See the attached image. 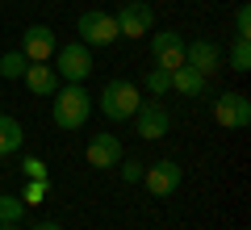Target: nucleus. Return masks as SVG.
<instances>
[{"mask_svg": "<svg viewBox=\"0 0 251 230\" xmlns=\"http://www.w3.org/2000/svg\"><path fill=\"white\" fill-rule=\"evenodd\" d=\"M184 63L193 71H201V76H214L218 67H222V46L209 42V38H197V42H184Z\"/></svg>", "mask_w": 251, "mask_h": 230, "instance_id": "f8f14e48", "label": "nucleus"}, {"mask_svg": "<svg viewBox=\"0 0 251 230\" xmlns=\"http://www.w3.org/2000/svg\"><path fill=\"white\" fill-rule=\"evenodd\" d=\"M234 38H251V9L247 4L234 9Z\"/></svg>", "mask_w": 251, "mask_h": 230, "instance_id": "5701e85b", "label": "nucleus"}, {"mask_svg": "<svg viewBox=\"0 0 251 230\" xmlns=\"http://www.w3.org/2000/svg\"><path fill=\"white\" fill-rule=\"evenodd\" d=\"M122 155L126 151H122V138H117V134H92L88 147H84V159H88V168H97V172L117 168Z\"/></svg>", "mask_w": 251, "mask_h": 230, "instance_id": "9b49d317", "label": "nucleus"}, {"mask_svg": "<svg viewBox=\"0 0 251 230\" xmlns=\"http://www.w3.org/2000/svg\"><path fill=\"white\" fill-rule=\"evenodd\" d=\"M113 26H117V38H147L155 29V9L147 0H126L113 13Z\"/></svg>", "mask_w": 251, "mask_h": 230, "instance_id": "20e7f679", "label": "nucleus"}, {"mask_svg": "<svg viewBox=\"0 0 251 230\" xmlns=\"http://www.w3.org/2000/svg\"><path fill=\"white\" fill-rule=\"evenodd\" d=\"M130 122H134V134H138V138H147V142L163 138V134L172 130V113H168L155 97H151V101L143 97V105L134 109V117H130Z\"/></svg>", "mask_w": 251, "mask_h": 230, "instance_id": "423d86ee", "label": "nucleus"}, {"mask_svg": "<svg viewBox=\"0 0 251 230\" xmlns=\"http://www.w3.org/2000/svg\"><path fill=\"white\" fill-rule=\"evenodd\" d=\"M54 105H50V117L59 130H84L88 126V113H92V97L84 92V84H59L54 92Z\"/></svg>", "mask_w": 251, "mask_h": 230, "instance_id": "f257e3e1", "label": "nucleus"}, {"mask_svg": "<svg viewBox=\"0 0 251 230\" xmlns=\"http://www.w3.org/2000/svg\"><path fill=\"white\" fill-rule=\"evenodd\" d=\"M54 54H59V67H54V71H59V80L84 84V80L92 76V51L80 42V38H75V42H67V46H59Z\"/></svg>", "mask_w": 251, "mask_h": 230, "instance_id": "39448f33", "label": "nucleus"}, {"mask_svg": "<svg viewBox=\"0 0 251 230\" xmlns=\"http://www.w3.org/2000/svg\"><path fill=\"white\" fill-rule=\"evenodd\" d=\"M151 38V59H155V67H163V71H176V67H184V34L180 29H159V34H147Z\"/></svg>", "mask_w": 251, "mask_h": 230, "instance_id": "0eeeda50", "label": "nucleus"}, {"mask_svg": "<svg viewBox=\"0 0 251 230\" xmlns=\"http://www.w3.org/2000/svg\"><path fill=\"white\" fill-rule=\"evenodd\" d=\"M205 88H209V80L201 76V71H193L188 63L172 71V92H176V97H184V101H197Z\"/></svg>", "mask_w": 251, "mask_h": 230, "instance_id": "4468645a", "label": "nucleus"}, {"mask_svg": "<svg viewBox=\"0 0 251 230\" xmlns=\"http://www.w3.org/2000/svg\"><path fill=\"white\" fill-rule=\"evenodd\" d=\"M46 193H50V180H25V193H21V201H25V205H42Z\"/></svg>", "mask_w": 251, "mask_h": 230, "instance_id": "4be33fe9", "label": "nucleus"}, {"mask_svg": "<svg viewBox=\"0 0 251 230\" xmlns=\"http://www.w3.org/2000/svg\"><path fill=\"white\" fill-rule=\"evenodd\" d=\"M97 105H100V113H105L109 122H130L134 109L143 105V88H138L134 80H109L105 88H100Z\"/></svg>", "mask_w": 251, "mask_h": 230, "instance_id": "f03ea898", "label": "nucleus"}, {"mask_svg": "<svg viewBox=\"0 0 251 230\" xmlns=\"http://www.w3.org/2000/svg\"><path fill=\"white\" fill-rule=\"evenodd\" d=\"M117 168H122V180H126V184H138V180H143V172H147V163L134 159V155H122V163H117Z\"/></svg>", "mask_w": 251, "mask_h": 230, "instance_id": "412c9836", "label": "nucleus"}, {"mask_svg": "<svg viewBox=\"0 0 251 230\" xmlns=\"http://www.w3.org/2000/svg\"><path fill=\"white\" fill-rule=\"evenodd\" d=\"M29 230H63L59 222H38V226H29Z\"/></svg>", "mask_w": 251, "mask_h": 230, "instance_id": "b1692460", "label": "nucleus"}, {"mask_svg": "<svg viewBox=\"0 0 251 230\" xmlns=\"http://www.w3.org/2000/svg\"><path fill=\"white\" fill-rule=\"evenodd\" d=\"M222 59L230 63V71L247 76V71H251V38H234V42H230V51H226Z\"/></svg>", "mask_w": 251, "mask_h": 230, "instance_id": "dca6fc26", "label": "nucleus"}, {"mask_svg": "<svg viewBox=\"0 0 251 230\" xmlns=\"http://www.w3.org/2000/svg\"><path fill=\"white\" fill-rule=\"evenodd\" d=\"M0 230H21V226H17V222H0Z\"/></svg>", "mask_w": 251, "mask_h": 230, "instance_id": "393cba45", "label": "nucleus"}, {"mask_svg": "<svg viewBox=\"0 0 251 230\" xmlns=\"http://www.w3.org/2000/svg\"><path fill=\"white\" fill-rule=\"evenodd\" d=\"M75 34H80V42L88 46V51H105V46H113V42H117L113 13H100V9L80 13V21H75Z\"/></svg>", "mask_w": 251, "mask_h": 230, "instance_id": "7ed1b4c3", "label": "nucleus"}, {"mask_svg": "<svg viewBox=\"0 0 251 230\" xmlns=\"http://www.w3.org/2000/svg\"><path fill=\"white\" fill-rule=\"evenodd\" d=\"M143 88L151 92L155 101H159V97H168V92H172V71H163V67H151V71H147V80H143Z\"/></svg>", "mask_w": 251, "mask_h": 230, "instance_id": "f3484780", "label": "nucleus"}, {"mask_svg": "<svg viewBox=\"0 0 251 230\" xmlns=\"http://www.w3.org/2000/svg\"><path fill=\"white\" fill-rule=\"evenodd\" d=\"M21 142H25L21 122H17V117H9V113H0V155H17Z\"/></svg>", "mask_w": 251, "mask_h": 230, "instance_id": "2eb2a0df", "label": "nucleus"}, {"mask_svg": "<svg viewBox=\"0 0 251 230\" xmlns=\"http://www.w3.org/2000/svg\"><path fill=\"white\" fill-rule=\"evenodd\" d=\"M214 122L226 126V130H247L251 126V101L243 92H222L214 101Z\"/></svg>", "mask_w": 251, "mask_h": 230, "instance_id": "9d476101", "label": "nucleus"}, {"mask_svg": "<svg viewBox=\"0 0 251 230\" xmlns=\"http://www.w3.org/2000/svg\"><path fill=\"white\" fill-rule=\"evenodd\" d=\"M21 80H25V88L34 92V97H54V92H59V71H54L50 63H25Z\"/></svg>", "mask_w": 251, "mask_h": 230, "instance_id": "ddd939ff", "label": "nucleus"}, {"mask_svg": "<svg viewBox=\"0 0 251 230\" xmlns=\"http://www.w3.org/2000/svg\"><path fill=\"white\" fill-rule=\"evenodd\" d=\"M21 71H25V54L21 51H4L0 54V80H21Z\"/></svg>", "mask_w": 251, "mask_h": 230, "instance_id": "a211bd4d", "label": "nucleus"}, {"mask_svg": "<svg viewBox=\"0 0 251 230\" xmlns=\"http://www.w3.org/2000/svg\"><path fill=\"white\" fill-rule=\"evenodd\" d=\"M25 218V201L13 193H0V222H21Z\"/></svg>", "mask_w": 251, "mask_h": 230, "instance_id": "6ab92c4d", "label": "nucleus"}, {"mask_svg": "<svg viewBox=\"0 0 251 230\" xmlns=\"http://www.w3.org/2000/svg\"><path fill=\"white\" fill-rule=\"evenodd\" d=\"M21 176L25 180H50V168H46V159H38V155H25V159H21Z\"/></svg>", "mask_w": 251, "mask_h": 230, "instance_id": "aec40b11", "label": "nucleus"}, {"mask_svg": "<svg viewBox=\"0 0 251 230\" xmlns=\"http://www.w3.org/2000/svg\"><path fill=\"white\" fill-rule=\"evenodd\" d=\"M21 54H25V63H50L54 51H59V38H54L50 26H42V21H34V26H25V34H21Z\"/></svg>", "mask_w": 251, "mask_h": 230, "instance_id": "6e6552de", "label": "nucleus"}, {"mask_svg": "<svg viewBox=\"0 0 251 230\" xmlns=\"http://www.w3.org/2000/svg\"><path fill=\"white\" fill-rule=\"evenodd\" d=\"M180 180H184V168H180L176 159H155V163H147V172H143V184H147L151 197H172L180 188Z\"/></svg>", "mask_w": 251, "mask_h": 230, "instance_id": "1a4fd4ad", "label": "nucleus"}]
</instances>
